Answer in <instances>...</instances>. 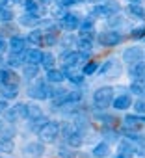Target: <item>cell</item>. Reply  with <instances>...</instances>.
<instances>
[{
	"instance_id": "cell-29",
	"label": "cell",
	"mask_w": 145,
	"mask_h": 158,
	"mask_svg": "<svg viewBox=\"0 0 145 158\" xmlns=\"http://www.w3.org/2000/svg\"><path fill=\"white\" fill-rule=\"evenodd\" d=\"M41 65H43L47 71L54 69V65H56V56H54L52 52H43V60H41Z\"/></svg>"
},
{
	"instance_id": "cell-30",
	"label": "cell",
	"mask_w": 145,
	"mask_h": 158,
	"mask_svg": "<svg viewBox=\"0 0 145 158\" xmlns=\"http://www.w3.org/2000/svg\"><path fill=\"white\" fill-rule=\"evenodd\" d=\"M67 143H69V147L75 149V147H80V145L84 143V138H82V134H80L78 130H75V132L67 138Z\"/></svg>"
},
{
	"instance_id": "cell-38",
	"label": "cell",
	"mask_w": 145,
	"mask_h": 158,
	"mask_svg": "<svg viewBox=\"0 0 145 158\" xmlns=\"http://www.w3.org/2000/svg\"><path fill=\"white\" fill-rule=\"evenodd\" d=\"M0 151L2 152H11L13 151V139H0Z\"/></svg>"
},
{
	"instance_id": "cell-7",
	"label": "cell",
	"mask_w": 145,
	"mask_h": 158,
	"mask_svg": "<svg viewBox=\"0 0 145 158\" xmlns=\"http://www.w3.org/2000/svg\"><path fill=\"white\" fill-rule=\"evenodd\" d=\"M145 58V52L139 48V47H128L125 52H123V61L128 63V65H136V63H141Z\"/></svg>"
},
{
	"instance_id": "cell-4",
	"label": "cell",
	"mask_w": 145,
	"mask_h": 158,
	"mask_svg": "<svg viewBox=\"0 0 145 158\" xmlns=\"http://www.w3.org/2000/svg\"><path fill=\"white\" fill-rule=\"evenodd\" d=\"M84 60H86V54H82L80 50H67L61 56V63L65 69H77Z\"/></svg>"
},
{
	"instance_id": "cell-36",
	"label": "cell",
	"mask_w": 145,
	"mask_h": 158,
	"mask_svg": "<svg viewBox=\"0 0 145 158\" xmlns=\"http://www.w3.org/2000/svg\"><path fill=\"white\" fill-rule=\"evenodd\" d=\"M97 69H99V65H97V61H88V63L84 65V69H82V73H84L86 76H91L93 73H97Z\"/></svg>"
},
{
	"instance_id": "cell-13",
	"label": "cell",
	"mask_w": 145,
	"mask_h": 158,
	"mask_svg": "<svg viewBox=\"0 0 145 158\" xmlns=\"http://www.w3.org/2000/svg\"><path fill=\"white\" fill-rule=\"evenodd\" d=\"M80 39H88V41H93V37H95V30H93V23L89 21V17H88V21H84L82 24H80Z\"/></svg>"
},
{
	"instance_id": "cell-44",
	"label": "cell",
	"mask_w": 145,
	"mask_h": 158,
	"mask_svg": "<svg viewBox=\"0 0 145 158\" xmlns=\"http://www.w3.org/2000/svg\"><path fill=\"white\" fill-rule=\"evenodd\" d=\"M58 154H60V158H75V152H69L67 147H60Z\"/></svg>"
},
{
	"instance_id": "cell-39",
	"label": "cell",
	"mask_w": 145,
	"mask_h": 158,
	"mask_svg": "<svg viewBox=\"0 0 145 158\" xmlns=\"http://www.w3.org/2000/svg\"><path fill=\"white\" fill-rule=\"evenodd\" d=\"M134 110H136V114L145 115V97H139V99L134 102Z\"/></svg>"
},
{
	"instance_id": "cell-33",
	"label": "cell",
	"mask_w": 145,
	"mask_h": 158,
	"mask_svg": "<svg viewBox=\"0 0 145 158\" xmlns=\"http://www.w3.org/2000/svg\"><path fill=\"white\" fill-rule=\"evenodd\" d=\"M13 11L10 10V8H0V23L2 24H8V23H11L13 21Z\"/></svg>"
},
{
	"instance_id": "cell-14",
	"label": "cell",
	"mask_w": 145,
	"mask_h": 158,
	"mask_svg": "<svg viewBox=\"0 0 145 158\" xmlns=\"http://www.w3.org/2000/svg\"><path fill=\"white\" fill-rule=\"evenodd\" d=\"M26 47H28V39H24V37H21V35H13V37L10 39V48H11V52H24V50H28Z\"/></svg>"
},
{
	"instance_id": "cell-1",
	"label": "cell",
	"mask_w": 145,
	"mask_h": 158,
	"mask_svg": "<svg viewBox=\"0 0 145 158\" xmlns=\"http://www.w3.org/2000/svg\"><path fill=\"white\" fill-rule=\"evenodd\" d=\"M93 102L99 110H106L110 104H114V88H110V86L99 88L93 93Z\"/></svg>"
},
{
	"instance_id": "cell-32",
	"label": "cell",
	"mask_w": 145,
	"mask_h": 158,
	"mask_svg": "<svg viewBox=\"0 0 145 158\" xmlns=\"http://www.w3.org/2000/svg\"><path fill=\"white\" fill-rule=\"evenodd\" d=\"M0 93H2V97H4L6 101H10V99H15V97L19 95V91H17V86H4Z\"/></svg>"
},
{
	"instance_id": "cell-50",
	"label": "cell",
	"mask_w": 145,
	"mask_h": 158,
	"mask_svg": "<svg viewBox=\"0 0 145 158\" xmlns=\"http://www.w3.org/2000/svg\"><path fill=\"white\" fill-rule=\"evenodd\" d=\"M128 2H130V4H139L141 0H128Z\"/></svg>"
},
{
	"instance_id": "cell-9",
	"label": "cell",
	"mask_w": 145,
	"mask_h": 158,
	"mask_svg": "<svg viewBox=\"0 0 145 158\" xmlns=\"http://www.w3.org/2000/svg\"><path fill=\"white\" fill-rule=\"evenodd\" d=\"M50 99H52L54 106H63L67 102V99H69V89H65V88H61L58 84L56 88H52V97Z\"/></svg>"
},
{
	"instance_id": "cell-19",
	"label": "cell",
	"mask_w": 145,
	"mask_h": 158,
	"mask_svg": "<svg viewBox=\"0 0 145 158\" xmlns=\"http://www.w3.org/2000/svg\"><path fill=\"white\" fill-rule=\"evenodd\" d=\"M123 123H125V127H126L128 130H138V128L145 123V119L139 117V115H126V117L123 119Z\"/></svg>"
},
{
	"instance_id": "cell-34",
	"label": "cell",
	"mask_w": 145,
	"mask_h": 158,
	"mask_svg": "<svg viewBox=\"0 0 145 158\" xmlns=\"http://www.w3.org/2000/svg\"><path fill=\"white\" fill-rule=\"evenodd\" d=\"M130 91L134 95H138V97H145V82H132Z\"/></svg>"
},
{
	"instance_id": "cell-18",
	"label": "cell",
	"mask_w": 145,
	"mask_h": 158,
	"mask_svg": "<svg viewBox=\"0 0 145 158\" xmlns=\"http://www.w3.org/2000/svg\"><path fill=\"white\" fill-rule=\"evenodd\" d=\"M132 106V97L126 93H121L117 99H114V108L115 110H126Z\"/></svg>"
},
{
	"instance_id": "cell-35",
	"label": "cell",
	"mask_w": 145,
	"mask_h": 158,
	"mask_svg": "<svg viewBox=\"0 0 145 158\" xmlns=\"http://www.w3.org/2000/svg\"><path fill=\"white\" fill-rule=\"evenodd\" d=\"M23 8H24V11H28V13H37L39 4H37V0H23Z\"/></svg>"
},
{
	"instance_id": "cell-15",
	"label": "cell",
	"mask_w": 145,
	"mask_h": 158,
	"mask_svg": "<svg viewBox=\"0 0 145 158\" xmlns=\"http://www.w3.org/2000/svg\"><path fill=\"white\" fill-rule=\"evenodd\" d=\"M41 21H39V17H37V13H28V11H24V15H21L19 17V24L21 26H26V28H34V26H37Z\"/></svg>"
},
{
	"instance_id": "cell-52",
	"label": "cell",
	"mask_w": 145,
	"mask_h": 158,
	"mask_svg": "<svg viewBox=\"0 0 145 158\" xmlns=\"http://www.w3.org/2000/svg\"><path fill=\"white\" fill-rule=\"evenodd\" d=\"M117 158H123V156H119V154H117Z\"/></svg>"
},
{
	"instance_id": "cell-31",
	"label": "cell",
	"mask_w": 145,
	"mask_h": 158,
	"mask_svg": "<svg viewBox=\"0 0 145 158\" xmlns=\"http://www.w3.org/2000/svg\"><path fill=\"white\" fill-rule=\"evenodd\" d=\"M60 41H61V45H63V47H67V48H71V50H75V47H78V41H80V39H75V35L69 34V35L61 37Z\"/></svg>"
},
{
	"instance_id": "cell-27",
	"label": "cell",
	"mask_w": 145,
	"mask_h": 158,
	"mask_svg": "<svg viewBox=\"0 0 145 158\" xmlns=\"http://www.w3.org/2000/svg\"><path fill=\"white\" fill-rule=\"evenodd\" d=\"M24 52H26V50H24ZM24 52H11L10 58H8V65H10V67H19V65L24 61V58H26Z\"/></svg>"
},
{
	"instance_id": "cell-3",
	"label": "cell",
	"mask_w": 145,
	"mask_h": 158,
	"mask_svg": "<svg viewBox=\"0 0 145 158\" xmlns=\"http://www.w3.org/2000/svg\"><path fill=\"white\" fill-rule=\"evenodd\" d=\"M28 97L35 99V101H45L52 97V88L48 86V82H35L28 88Z\"/></svg>"
},
{
	"instance_id": "cell-45",
	"label": "cell",
	"mask_w": 145,
	"mask_h": 158,
	"mask_svg": "<svg viewBox=\"0 0 145 158\" xmlns=\"http://www.w3.org/2000/svg\"><path fill=\"white\" fill-rule=\"evenodd\" d=\"M8 47H10V43H6L4 37H0V56H2V54L8 50Z\"/></svg>"
},
{
	"instance_id": "cell-47",
	"label": "cell",
	"mask_w": 145,
	"mask_h": 158,
	"mask_svg": "<svg viewBox=\"0 0 145 158\" xmlns=\"http://www.w3.org/2000/svg\"><path fill=\"white\" fill-rule=\"evenodd\" d=\"M6 110H8V102H6V99H2V101H0V114L6 112Z\"/></svg>"
},
{
	"instance_id": "cell-42",
	"label": "cell",
	"mask_w": 145,
	"mask_h": 158,
	"mask_svg": "<svg viewBox=\"0 0 145 158\" xmlns=\"http://www.w3.org/2000/svg\"><path fill=\"white\" fill-rule=\"evenodd\" d=\"M80 99H82V93H80L78 89H75V91H69V99H67V102H75V104H77Z\"/></svg>"
},
{
	"instance_id": "cell-25",
	"label": "cell",
	"mask_w": 145,
	"mask_h": 158,
	"mask_svg": "<svg viewBox=\"0 0 145 158\" xmlns=\"http://www.w3.org/2000/svg\"><path fill=\"white\" fill-rule=\"evenodd\" d=\"M43 35H45V32H41V30H32L26 39H28V43H30L32 47H39V45H43Z\"/></svg>"
},
{
	"instance_id": "cell-2",
	"label": "cell",
	"mask_w": 145,
	"mask_h": 158,
	"mask_svg": "<svg viewBox=\"0 0 145 158\" xmlns=\"http://www.w3.org/2000/svg\"><path fill=\"white\" fill-rule=\"evenodd\" d=\"M60 132H61V127H60V123L58 121H48L37 134H39V139H41V143H52L58 136H60Z\"/></svg>"
},
{
	"instance_id": "cell-48",
	"label": "cell",
	"mask_w": 145,
	"mask_h": 158,
	"mask_svg": "<svg viewBox=\"0 0 145 158\" xmlns=\"http://www.w3.org/2000/svg\"><path fill=\"white\" fill-rule=\"evenodd\" d=\"M106 138H108L110 141H112V139H117V138H115V132H114V130H108V132H106Z\"/></svg>"
},
{
	"instance_id": "cell-21",
	"label": "cell",
	"mask_w": 145,
	"mask_h": 158,
	"mask_svg": "<svg viewBox=\"0 0 145 158\" xmlns=\"http://www.w3.org/2000/svg\"><path fill=\"white\" fill-rule=\"evenodd\" d=\"M39 117H43L41 106H37V104H26V119L28 121H35Z\"/></svg>"
},
{
	"instance_id": "cell-11",
	"label": "cell",
	"mask_w": 145,
	"mask_h": 158,
	"mask_svg": "<svg viewBox=\"0 0 145 158\" xmlns=\"http://www.w3.org/2000/svg\"><path fill=\"white\" fill-rule=\"evenodd\" d=\"M61 26H63L65 30L75 32L77 28H80V17L75 15V13H67V15L61 19Z\"/></svg>"
},
{
	"instance_id": "cell-37",
	"label": "cell",
	"mask_w": 145,
	"mask_h": 158,
	"mask_svg": "<svg viewBox=\"0 0 145 158\" xmlns=\"http://www.w3.org/2000/svg\"><path fill=\"white\" fill-rule=\"evenodd\" d=\"M47 123H48V119L43 115V117H39V119H35V121H30V127H32L35 132H39V130H41V128H43Z\"/></svg>"
},
{
	"instance_id": "cell-24",
	"label": "cell",
	"mask_w": 145,
	"mask_h": 158,
	"mask_svg": "<svg viewBox=\"0 0 145 158\" xmlns=\"http://www.w3.org/2000/svg\"><path fill=\"white\" fill-rule=\"evenodd\" d=\"M126 13L134 19H145V10L139 4H128L126 6Z\"/></svg>"
},
{
	"instance_id": "cell-22",
	"label": "cell",
	"mask_w": 145,
	"mask_h": 158,
	"mask_svg": "<svg viewBox=\"0 0 145 158\" xmlns=\"http://www.w3.org/2000/svg\"><path fill=\"white\" fill-rule=\"evenodd\" d=\"M37 74H39V65L37 63H24V67H23V76L24 78L34 80Z\"/></svg>"
},
{
	"instance_id": "cell-53",
	"label": "cell",
	"mask_w": 145,
	"mask_h": 158,
	"mask_svg": "<svg viewBox=\"0 0 145 158\" xmlns=\"http://www.w3.org/2000/svg\"><path fill=\"white\" fill-rule=\"evenodd\" d=\"M143 39H145V37H143Z\"/></svg>"
},
{
	"instance_id": "cell-43",
	"label": "cell",
	"mask_w": 145,
	"mask_h": 158,
	"mask_svg": "<svg viewBox=\"0 0 145 158\" xmlns=\"http://www.w3.org/2000/svg\"><path fill=\"white\" fill-rule=\"evenodd\" d=\"M130 37H132V39H141V37H145V28H143V26H139V28L132 30Z\"/></svg>"
},
{
	"instance_id": "cell-46",
	"label": "cell",
	"mask_w": 145,
	"mask_h": 158,
	"mask_svg": "<svg viewBox=\"0 0 145 158\" xmlns=\"http://www.w3.org/2000/svg\"><path fill=\"white\" fill-rule=\"evenodd\" d=\"M60 4H63V6H72V4H80V2H84V0H58Z\"/></svg>"
},
{
	"instance_id": "cell-5",
	"label": "cell",
	"mask_w": 145,
	"mask_h": 158,
	"mask_svg": "<svg viewBox=\"0 0 145 158\" xmlns=\"http://www.w3.org/2000/svg\"><path fill=\"white\" fill-rule=\"evenodd\" d=\"M4 117H6V121H10V123H15V121H19V119H26V104H24V102H17L15 106L8 108V110L4 112Z\"/></svg>"
},
{
	"instance_id": "cell-17",
	"label": "cell",
	"mask_w": 145,
	"mask_h": 158,
	"mask_svg": "<svg viewBox=\"0 0 145 158\" xmlns=\"http://www.w3.org/2000/svg\"><path fill=\"white\" fill-rule=\"evenodd\" d=\"M65 76V71H60V69H50L47 71V82L48 84H61Z\"/></svg>"
},
{
	"instance_id": "cell-40",
	"label": "cell",
	"mask_w": 145,
	"mask_h": 158,
	"mask_svg": "<svg viewBox=\"0 0 145 158\" xmlns=\"http://www.w3.org/2000/svg\"><path fill=\"white\" fill-rule=\"evenodd\" d=\"M106 21H108L110 26H121V24H123V17H119L117 13H115V15H110Z\"/></svg>"
},
{
	"instance_id": "cell-12",
	"label": "cell",
	"mask_w": 145,
	"mask_h": 158,
	"mask_svg": "<svg viewBox=\"0 0 145 158\" xmlns=\"http://www.w3.org/2000/svg\"><path fill=\"white\" fill-rule=\"evenodd\" d=\"M130 78L132 82H145V61L130 65Z\"/></svg>"
},
{
	"instance_id": "cell-16",
	"label": "cell",
	"mask_w": 145,
	"mask_h": 158,
	"mask_svg": "<svg viewBox=\"0 0 145 158\" xmlns=\"http://www.w3.org/2000/svg\"><path fill=\"white\" fill-rule=\"evenodd\" d=\"M15 127L10 121H0V139H13Z\"/></svg>"
},
{
	"instance_id": "cell-26",
	"label": "cell",
	"mask_w": 145,
	"mask_h": 158,
	"mask_svg": "<svg viewBox=\"0 0 145 158\" xmlns=\"http://www.w3.org/2000/svg\"><path fill=\"white\" fill-rule=\"evenodd\" d=\"M58 41H60V34H58L56 30L45 32V35H43V45H45V47H52V45H56Z\"/></svg>"
},
{
	"instance_id": "cell-41",
	"label": "cell",
	"mask_w": 145,
	"mask_h": 158,
	"mask_svg": "<svg viewBox=\"0 0 145 158\" xmlns=\"http://www.w3.org/2000/svg\"><path fill=\"white\" fill-rule=\"evenodd\" d=\"M114 65H115V60H108L106 63H102V65H101V69H99V73H101L102 76H106V73H108V71H110V69H112Z\"/></svg>"
},
{
	"instance_id": "cell-49",
	"label": "cell",
	"mask_w": 145,
	"mask_h": 158,
	"mask_svg": "<svg viewBox=\"0 0 145 158\" xmlns=\"http://www.w3.org/2000/svg\"><path fill=\"white\" fill-rule=\"evenodd\" d=\"M8 2H10V0H0V8H6Z\"/></svg>"
},
{
	"instance_id": "cell-20",
	"label": "cell",
	"mask_w": 145,
	"mask_h": 158,
	"mask_svg": "<svg viewBox=\"0 0 145 158\" xmlns=\"http://www.w3.org/2000/svg\"><path fill=\"white\" fill-rule=\"evenodd\" d=\"M24 61L26 63H41V60H43V52L41 50H37V48H28L26 52H24Z\"/></svg>"
},
{
	"instance_id": "cell-8",
	"label": "cell",
	"mask_w": 145,
	"mask_h": 158,
	"mask_svg": "<svg viewBox=\"0 0 145 158\" xmlns=\"http://www.w3.org/2000/svg\"><path fill=\"white\" fill-rule=\"evenodd\" d=\"M43 152H45V147H43L41 141H30V143H26L24 149H23V154H24L26 158H41Z\"/></svg>"
},
{
	"instance_id": "cell-10",
	"label": "cell",
	"mask_w": 145,
	"mask_h": 158,
	"mask_svg": "<svg viewBox=\"0 0 145 158\" xmlns=\"http://www.w3.org/2000/svg\"><path fill=\"white\" fill-rule=\"evenodd\" d=\"M117 154L123 158H132L136 154V145H132L128 139H121L117 141Z\"/></svg>"
},
{
	"instance_id": "cell-23",
	"label": "cell",
	"mask_w": 145,
	"mask_h": 158,
	"mask_svg": "<svg viewBox=\"0 0 145 158\" xmlns=\"http://www.w3.org/2000/svg\"><path fill=\"white\" fill-rule=\"evenodd\" d=\"M110 154V143L108 141H101V143H97L95 147H93V156H97V158H106Z\"/></svg>"
},
{
	"instance_id": "cell-28",
	"label": "cell",
	"mask_w": 145,
	"mask_h": 158,
	"mask_svg": "<svg viewBox=\"0 0 145 158\" xmlns=\"http://www.w3.org/2000/svg\"><path fill=\"white\" fill-rule=\"evenodd\" d=\"M65 8H67V6H63V4H60V2H56V4L50 8V15H52L54 19H60V21H61V19L67 15Z\"/></svg>"
},
{
	"instance_id": "cell-51",
	"label": "cell",
	"mask_w": 145,
	"mask_h": 158,
	"mask_svg": "<svg viewBox=\"0 0 145 158\" xmlns=\"http://www.w3.org/2000/svg\"><path fill=\"white\" fill-rule=\"evenodd\" d=\"M37 2H43V4H45V2H48V0H37Z\"/></svg>"
},
{
	"instance_id": "cell-6",
	"label": "cell",
	"mask_w": 145,
	"mask_h": 158,
	"mask_svg": "<svg viewBox=\"0 0 145 158\" xmlns=\"http://www.w3.org/2000/svg\"><path fill=\"white\" fill-rule=\"evenodd\" d=\"M99 43L102 45V47H115V45H119L121 41H123V35L117 32V30H108V32H102V34H99Z\"/></svg>"
}]
</instances>
